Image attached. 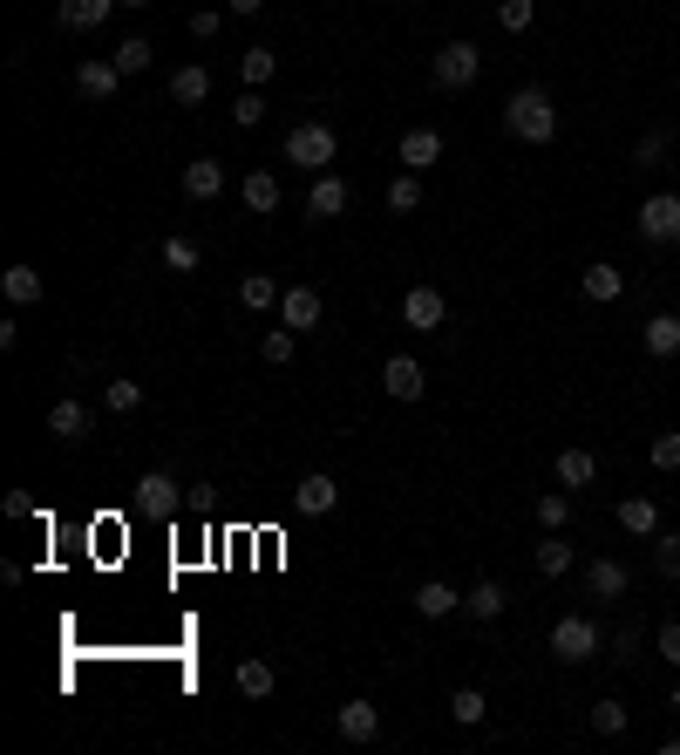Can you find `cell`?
<instances>
[{
	"mask_svg": "<svg viewBox=\"0 0 680 755\" xmlns=\"http://www.w3.org/2000/svg\"><path fill=\"white\" fill-rule=\"evenodd\" d=\"M503 130H511L517 143H551L559 137V110H551L544 89H517L511 103H503Z\"/></svg>",
	"mask_w": 680,
	"mask_h": 755,
	"instance_id": "6da1fadb",
	"label": "cell"
},
{
	"mask_svg": "<svg viewBox=\"0 0 680 755\" xmlns=\"http://www.w3.org/2000/svg\"><path fill=\"white\" fill-rule=\"evenodd\" d=\"M334 157H341V137L326 130V123H293L286 130V164H299L307 178H320Z\"/></svg>",
	"mask_w": 680,
	"mask_h": 755,
	"instance_id": "7a4b0ae2",
	"label": "cell"
},
{
	"mask_svg": "<svg viewBox=\"0 0 680 755\" xmlns=\"http://www.w3.org/2000/svg\"><path fill=\"white\" fill-rule=\"evenodd\" d=\"M476 75H484V48H476V41H442L436 55H429V82H436V89H449V95L470 89Z\"/></svg>",
	"mask_w": 680,
	"mask_h": 755,
	"instance_id": "3957f363",
	"label": "cell"
},
{
	"mask_svg": "<svg viewBox=\"0 0 680 755\" xmlns=\"http://www.w3.org/2000/svg\"><path fill=\"white\" fill-rule=\"evenodd\" d=\"M599 647H606V634H599L586 613H565L559 626H551V661H565V667L599 661Z\"/></svg>",
	"mask_w": 680,
	"mask_h": 755,
	"instance_id": "277c9868",
	"label": "cell"
},
{
	"mask_svg": "<svg viewBox=\"0 0 680 755\" xmlns=\"http://www.w3.org/2000/svg\"><path fill=\"white\" fill-rule=\"evenodd\" d=\"M640 239L646 245H680V197L673 191H653L640 205Z\"/></svg>",
	"mask_w": 680,
	"mask_h": 755,
	"instance_id": "5b68a950",
	"label": "cell"
},
{
	"mask_svg": "<svg viewBox=\"0 0 680 755\" xmlns=\"http://www.w3.org/2000/svg\"><path fill=\"white\" fill-rule=\"evenodd\" d=\"M334 503H341V484L326 470H313V476H299V484H293V511L299 517H326Z\"/></svg>",
	"mask_w": 680,
	"mask_h": 755,
	"instance_id": "8992f818",
	"label": "cell"
},
{
	"mask_svg": "<svg viewBox=\"0 0 680 755\" xmlns=\"http://www.w3.org/2000/svg\"><path fill=\"white\" fill-rule=\"evenodd\" d=\"M401 320L422 327V334H436V327L449 320V299H442L436 286H409V293H401Z\"/></svg>",
	"mask_w": 680,
	"mask_h": 755,
	"instance_id": "52a82bcc",
	"label": "cell"
},
{
	"mask_svg": "<svg viewBox=\"0 0 680 755\" xmlns=\"http://www.w3.org/2000/svg\"><path fill=\"white\" fill-rule=\"evenodd\" d=\"M137 511H150V517H178V476H170V470H143Z\"/></svg>",
	"mask_w": 680,
	"mask_h": 755,
	"instance_id": "ba28073f",
	"label": "cell"
},
{
	"mask_svg": "<svg viewBox=\"0 0 680 755\" xmlns=\"http://www.w3.org/2000/svg\"><path fill=\"white\" fill-rule=\"evenodd\" d=\"M320 293L313 286H286L280 293V327H293V334H313V327H320Z\"/></svg>",
	"mask_w": 680,
	"mask_h": 755,
	"instance_id": "9c48e42d",
	"label": "cell"
},
{
	"mask_svg": "<svg viewBox=\"0 0 680 755\" xmlns=\"http://www.w3.org/2000/svg\"><path fill=\"white\" fill-rule=\"evenodd\" d=\"M382 388H388L395 401H422V388H429V382H422V361H415V355H388Z\"/></svg>",
	"mask_w": 680,
	"mask_h": 755,
	"instance_id": "30bf717a",
	"label": "cell"
},
{
	"mask_svg": "<svg viewBox=\"0 0 680 755\" xmlns=\"http://www.w3.org/2000/svg\"><path fill=\"white\" fill-rule=\"evenodd\" d=\"M347 197H355V191H347L334 170H320V178L307 184V218H341V212H347Z\"/></svg>",
	"mask_w": 680,
	"mask_h": 755,
	"instance_id": "8fae6325",
	"label": "cell"
},
{
	"mask_svg": "<svg viewBox=\"0 0 680 755\" xmlns=\"http://www.w3.org/2000/svg\"><path fill=\"white\" fill-rule=\"evenodd\" d=\"M334 728H341L347 742H374V735H382V708H374V701H341Z\"/></svg>",
	"mask_w": 680,
	"mask_h": 755,
	"instance_id": "7c38bea8",
	"label": "cell"
},
{
	"mask_svg": "<svg viewBox=\"0 0 680 755\" xmlns=\"http://www.w3.org/2000/svg\"><path fill=\"white\" fill-rule=\"evenodd\" d=\"M75 89H82L89 103H110V95L123 89V68L116 62H75Z\"/></svg>",
	"mask_w": 680,
	"mask_h": 755,
	"instance_id": "4fadbf2b",
	"label": "cell"
},
{
	"mask_svg": "<svg viewBox=\"0 0 680 755\" xmlns=\"http://www.w3.org/2000/svg\"><path fill=\"white\" fill-rule=\"evenodd\" d=\"M116 8H123V0H55V21L82 35V28H103V21H110Z\"/></svg>",
	"mask_w": 680,
	"mask_h": 755,
	"instance_id": "5bb4252c",
	"label": "cell"
},
{
	"mask_svg": "<svg viewBox=\"0 0 680 755\" xmlns=\"http://www.w3.org/2000/svg\"><path fill=\"white\" fill-rule=\"evenodd\" d=\"M640 347L653 361H673L680 355V313H653L646 327H640Z\"/></svg>",
	"mask_w": 680,
	"mask_h": 755,
	"instance_id": "9a60e30c",
	"label": "cell"
},
{
	"mask_svg": "<svg viewBox=\"0 0 680 755\" xmlns=\"http://www.w3.org/2000/svg\"><path fill=\"white\" fill-rule=\"evenodd\" d=\"M626 586H633V572H626L619 559H592L586 565V592L592 599H626Z\"/></svg>",
	"mask_w": 680,
	"mask_h": 755,
	"instance_id": "2e32d148",
	"label": "cell"
},
{
	"mask_svg": "<svg viewBox=\"0 0 680 755\" xmlns=\"http://www.w3.org/2000/svg\"><path fill=\"white\" fill-rule=\"evenodd\" d=\"M211 95V68L205 62H184L178 75H170V103H184V110H197Z\"/></svg>",
	"mask_w": 680,
	"mask_h": 755,
	"instance_id": "e0dca14e",
	"label": "cell"
},
{
	"mask_svg": "<svg viewBox=\"0 0 680 755\" xmlns=\"http://www.w3.org/2000/svg\"><path fill=\"white\" fill-rule=\"evenodd\" d=\"M218 191H224V164H218V157H197V164H184V197L211 205Z\"/></svg>",
	"mask_w": 680,
	"mask_h": 755,
	"instance_id": "ac0fdd59",
	"label": "cell"
},
{
	"mask_svg": "<svg viewBox=\"0 0 680 755\" xmlns=\"http://www.w3.org/2000/svg\"><path fill=\"white\" fill-rule=\"evenodd\" d=\"M457 606H463V592L442 586V578H422V586H415V613H422V619H449Z\"/></svg>",
	"mask_w": 680,
	"mask_h": 755,
	"instance_id": "d6986e66",
	"label": "cell"
},
{
	"mask_svg": "<svg viewBox=\"0 0 680 755\" xmlns=\"http://www.w3.org/2000/svg\"><path fill=\"white\" fill-rule=\"evenodd\" d=\"M395 157L409 164V170H429V164H442V130H409Z\"/></svg>",
	"mask_w": 680,
	"mask_h": 755,
	"instance_id": "ffe728a7",
	"label": "cell"
},
{
	"mask_svg": "<svg viewBox=\"0 0 680 755\" xmlns=\"http://www.w3.org/2000/svg\"><path fill=\"white\" fill-rule=\"evenodd\" d=\"M551 470H559V484H565V490H586L592 476H599V457L572 443V449H559V463H551Z\"/></svg>",
	"mask_w": 680,
	"mask_h": 755,
	"instance_id": "44dd1931",
	"label": "cell"
},
{
	"mask_svg": "<svg viewBox=\"0 0 680 755\" xmlns=\"http://www.w3.org/2000/svg\"><path fill=\"white\" fill-rule=\"evenodd\" d=\"M619 532L660 538V503H653V497H626V503H619Z\"/></svg>",
	"mask_w": 680,
	"mask_h": 755,
	"instance_id": "7402d4cb",
	"label": "cell"
},
{
	"mask_svg": "<svg viewBox=\"0 0 680 755\" xmlns=\"http://www.w3.org/2000/svg\"><path fill=\"white\" fill-rule=\"evenodd\" d=\"M239 197H245V212H280V178L272 170H245V184H239Z\"/></svg>",
	"mask_w": 680,
	"mask_h": 755,
	"instance_id": "603a6c76",
	"label": "cell"
},
{
	"mask_svg": "<svg viewBox=\"0 0 680 755\" xmlns=\"http://www.w3.org/2000/svg\"><path fill=\"white\" fill-rule=\"evenodd\" d=\"M280 280H272V272H245V280H239V307H252V313H272V307H280Z\"/></svg>",
	"mask_w": 680,
	"mask_h": 755,
	"instance_id": "cb8c5ba5",
	"label": "cell"
},
{
	"mask_svg": "<svg viewBox=\"0 0 680 755\" xmlns=\"http://www.w3.org/2000/svg\"><path fill=\"white\" fill-rule=\"evenodd\" d=\"M48 436L55 443H82L89 436V409L82 401H55V409H48Z\"/></svg>",
	"mask_w": 680,
	"mask_h": 755,
	"instance_id": "d4e9b609",
	"label": "cell"
},
{
	"mask_svg": "<svg viewBox=\"0 0 680 755\" xmlns=\"http://www.w3.org/2000/svg\"><path fill=\"white\" fill-rule=\"evenodd\" d=\"M503 606H511V592H503L497 578H476V586L463 592V613H470V619H497Z\"/></svg>",
	"mask_w": 680,
	"mask_h": 755,
	"instance_id": "484cf974",
	"label": "cell"
},
{
	"mask_svg": "<svg viewBox=\"0 0 680 755\" xmlns=\"http://www.w3.org/2000/svg\"><path fill=\"white\" fill-rule=\"evenodd\" d=\"M0 293H8L14 307H41V272L35 266H8L0 272Z\"/></svg>",
	"mask_w": 680,
	"mask_h": 755,
	"instance_id": "4316f807",
	"label": "cell"
},
{
	"mask_svg": "<svg viewBox=\"0 0 680 755\" xmlns=\"http://www.w3.org/2000/svg\"><path fill=\"white\" fill-rule=\"evenodd\" d=\"M619 293H626V272L619 266H586V299H592V307H613Z\"/></svg>",
	"mask_w": 680,
	"mask_h": 755,
	"instance_id": "83f0119b",
	"label": "cell"
},
{
	"mask_svg": "<svg viewBox=\"0 0 680 755\" xmlns=\"http://www.w3.org/2000/svg\"><path fill=\"white\" fill-rule=\"evenodd\" d=\"M232 681H239V694H245V701H266L272 688H280V674H272L266 661H239V674H232Z\"/></svg>",
	"mask_w": 680,
	"mask_h": 755,
	"instance_id": "f1b7e54d",
	"label": "cell"
},
{
	"mask_svg": "<svg viewBox=\"0 0 680 755\" xmlns=\"http://www.w3.org/2000/svg\"><path fill=\"white\" fill-rule=\"evenodd\" d=\"M272 68H280V55H272V48H245V55H239L245 89H266V82H272Z\"/></svg>",
	"mask_w": 680,
	"mask_h": 755,
	"instance_id": "f546056e",
	"label": "cell"
},
{
	"mask_svg": "<svg viewBox=\"0 0 680 755\" xmlns=\"http://www.w3.org/2000/svg\"><path fill=\"white\" fill-rule=\"evenodd\" d=\"M422 205V170H401V178L388 184V212H401V218H409Z\"/></svg>",
	"mask_w": 680,
	"mask_h": 755,
	"instance_id": "4dcf8cb0",
	"label": "cell"
},
{
	"mask_svg": "<svg viewBox=\"0 0 680 755\" xmlns=\"http://www.w3.org/2000/svg\"><path fill=\"white\" fill-rule=\"evenodd\" d=\"M531 511H538V524H544V532H565V524H572V497H565V490H544V497L531 503Z\"/></svg>",
	"mask_w": 680,
	"mask_h": 755,
	"instance_id": "1f68e13d",
	"label": "cell"
},
{
	"mask_svg": "<svg viewBox=\"0 0 680 755\" xmlns=\"http://www.w3.org/2000/svg\"><path fill=\"white\" fill-rule=\"evenodd\" d=\"M497 21H503V35H531L538 0H497Z\"/></svg>",
	"mask_w": 680,
	"mask_h": 755,
	"instance_id": "d6a6232c",
	"label": "cell"
},
{
	"mask_svg": "<svg viewBox=\"0 0 680 755\" xmlns=\"http://www.w3.org/2000/svg\"><path fill=\"white\" fill-rule=\"evenodd\" d=\"M538 572H544V578H565V572H572V545H565L559 532L538 545Z\"/></svg>",
	"mask_w": 680,
	"mask_h": 755,
	"instance_id": "836d02e7",
	"label": "cell"
},
{
	"mask_svg": "<svg viewBox=\"0 0 680 755\" xmlns=\"http://www.w3.org/2000/svg\"><path fill=\"white\" fill-rule=\"evenodd\" d=\"M626 701H592V735H626Z\"/></svg>",
	"mask_w": 680,
	"mask_h": 755,
	"instance_id": "e575fe53",
	"label": "cell"
},
{
	"mask_svg": "<svg viewBox=\"0 0 680 755\" xmlns=\"http://www.w3.org/2000/svg\"><path fill=\"white\" fill-rule=\"evenodd\" d=\"M110 62H116L123 75H143V68H150V41H143V35H130V41H116V55H110Z\"/></svg>",
	"mask_w": 680,
	"mask_h": 755,
	"instance_id": "d590c367",
	"label": "cell"
},
{
	"mask_svg": "<svg viewBox=\"0 0 680 755\" xmlns=\"http://www.w3.org/2000/svg\"><path fill=\"white\" fill-rule=\"evenodd\" d=\"M293 347H299V334H293V327H272V334L259 341V355H266L272 368H286V361H293Z\"/></svg>",
	"mask_w": 680,
	"mask_h": 755,
	"instance_id": "8d00e7d4",
	"label": "cell"
},
{
	"mask_svg": "<svg viewBox=\"0 0 680 755\" xmlns=\"http://www.w3.org/2000/svg\"><path fill=\"white\" fill-rule=\"evenodd\" d=\"M232 123H239V130H259V123H266V89H245L232 103Z\"/></svg>",
	"mask_w": 680,
	"mask_h": 755,
	"instance_id": "74e56055",
	"label": "cell"
},
{
	"mask_svg": "<svg viewBox=\"0 0 680 755\" xmlns=\"http://www.w3.org/2000/svg\"><path fill=\"white\" fill-rule=\"evenodd\" d=\"M484 708H490V701L476 694V688H457V694H449V715H457L463 728H476V721H484Z\"/></svg>",
	"mask_w": 680,
	"mask_h": 755,
	"instance_id": "f35d334b",
	"label": "cell"
},
{
	"mask_svg": "<svg viewBox=\"0 0 680 755\" xmlns=\"http://www.w3.org/2000/svg\"><path fill=\"white\" fill-rule=\"evenodd\" d=\"M103 401H110L116 415H130V409H143V382H123V374H116V382L103 388Z\"/></svg>",
	"mask_w": 680,
	"mask_h": 755,
	"instance_id": "ab89813d",
	"label": "cell"
},
{
	"mask_svg": "<svg viewBox=\"0 0 680 755\" xmlns=\"http://www.w3.org/2000/svg\"><path fill=\"white\" fill-rule=\"evenodd\" d=\"M653 565H660V578H680V532L653 538Z\"/></svg>",
	"mask_w": 680,
	"mask_h": 755,
	"instance_id": "60d3db41",
	"label": "cell"
},
{
	"mask_svg": "<svg viewBox=\"0 0 680 755\" xmlns=\"http://www.w3.org/2000/svg\"><path fill=\"white\" fill-rule=\"evenodd\" d=\"M660 157H667V130H640V143H633V164H640V170H653Z\"/></svg>",
	"mask_w": 680,
	"mask_h": 755,
	"instance_id": "b9f144b4",
	"label": "cell"
},
{
	"mask_svg": "<svg viewBox=\"0 0 680 755\" xmlns=\"http://www.w3.org/2000/svg\"><path fill=\"white\" fill-rule=\"evenodd\" d=\"M164 266L170 272H197V245L191 239H164Z\"/></svg>",
	"mask_w": 680,
	"mask_h": 755,
	"instance_id": "7bdbcfd3",
	"label": "cell"
},
{
	"mask_svg": "<svg viewBox=\"0 0 680 755\" xmlns=\"http://www.w3.org/2000/svg\"><path fill=\"white\" fill-rule=\"evenodd\" d=\"M653 470H680V430H667V436H653Z\"/></svg>",
	"mask_w": 680,
	"mask_h": 755,
	"instance_id": "ee69618b",
	"label": "cell"
},
{
	"mask_svg": "<svg viewBox=\"0 0 680 755\" xmlns=\"http://www.w3.org/2000/svg\"><path fill=\"white\" fill-rule=\"evenodd\" d=\"M613 661H619V667L640 661V626H619V634H613Z\"/></svg>",
	"mask_w": 680,
	"mask_h": 755,
	"instance_id": "f6af8a7d",
	"label": "cell"
},
{
	"mask_svg": "<svg viewBox=\"0 0 680 755\" xmlns=\"http://www.w3.org/2000/svg\"><path fill=\"white\" fill-rule=\"evenodd\" d=\"M191 35H197V41H218V35H224V14H218V8H197V14H191Z\"/></svg>",
	"mask_w": 680,
	"mask_h": 755,
	"instance_id": "bcb514c9",
	"label": "cell"
},
{
	"mask_svg": "<svg viewBox=\"0 0 680 755\" xmlns=\"http://www.w3.org/2000/svg\"><path fill=\"white\" fill-rule=\"evenodd\" d=\"M653 653H660L667 667H680V619H667V626H660V640H653Z\"/></svg>",
	"mask_w": 680,
	"mask_h": 755,
	"instance_id": "7dc6e473",
	"label": "cell"
},
{
	"mask_svg": "<svg viewBox=\"0 0 680 755\" xmlns=\"http://www.w3.org/2000/svg\"><path fill=\"white\" fill-rule=\"evenodd\" d=\"M224 8H232V14H259L266 0H224Z\"/></svg>",
	"mask_w": 680,
	"mask_h": 755,
	"instance_id": "c3c4849f",
	"label": "cell"
},
{
	"mask_svg": "<svg viewBox=\"0 0 680 755\" xmlns=\"http://www.w3.org/2000/svg\"><path fill=\"white\" fill-rule=\"evenodd\" d=\"M667 708H673V715H680V688H673V701H667Z\"/></svg>",
	"mask_w": 680,
	"mask_h": 755,
	"instance_id": "681fc988",
	"label": "cell"
},
{
	"mask_svg": "<svg viewBox=\"0 0 680 755\" xmlns=\"http://www.w3.org/2000/svg\"><path fill=\"white\" fill-rule=\"evenodd\" d=\"M123 8H150V0H123Z\"/></svg>",
	"mask_w": 680,
	"mask_h": 755,
	"instance_id": "f907efd6",
	"label": "cell"
}]
</instances>
